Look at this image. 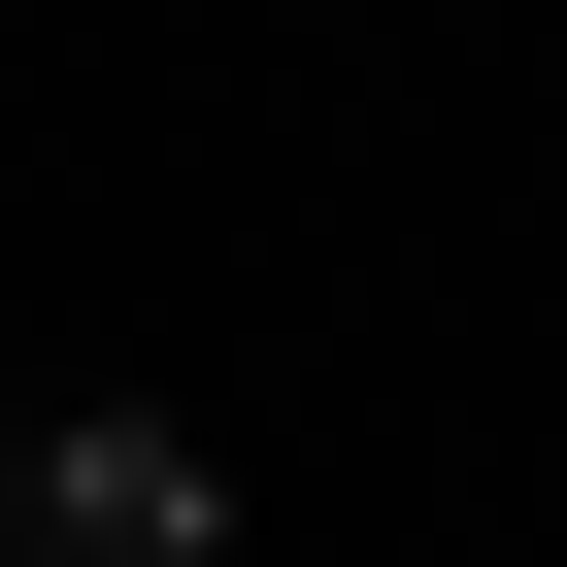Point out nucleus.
<instances>
[{"label": "nucleus", "mask_w": 567, "mask_h": 567, "mask_svg": "<svg viewBox=\"0 0 567 567\" xmlns=\"http://www.w3.org/2000/svg\"><path fill=\"white\" fill-rule=\"evenodd\" d=\"M200 534H234V501H200L167 401H68V434L0 401V567H200Z\"/></svg>", "instance_id": "nucleus-1"}]
</instances>
